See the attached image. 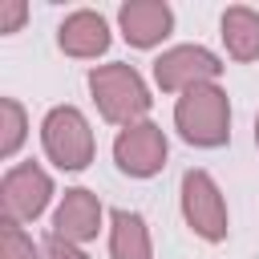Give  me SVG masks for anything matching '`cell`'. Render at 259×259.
I'll return each instance as SVG.
<instances>
[{
    "mask_svg": "<svg viewBox=\"0 0 259 259\" xmlns=\"http://www.w3.org/2000/svg\"><path fill=\"white\" fill-rule=\"evenodd\" d=\"M117 24H121V36H125L134 49H154L158 40L170 36L174 12H170V4H162V0H130V4L117 8Z\"/></svg>",
    "mask_w": 259,
    "mask_h": 259,
    "instance_id": "obj_9",
    "label": "cell"
},
{
    "mask_svg": "<svg viewBox=\"0 0 259 259\" xmlns=\"http://www.w3.org/2000/svg\"><path fill=\"white\" fill-rule=\"evenodd\" d=\"M40 142H45V154L49 162H57L61 170H85L93 162V130L85 121V113L77 105H57L45 113V125H40Z\"/></svg>",
    "mask_w": 259,
    "mask_h": 259,
    "instance_id": "obj_3",
    "label": "cell"
},
{
    "mask_svg": "<svg viewBox=\"0 0 259 259\" xmlns=\"http://www.w3.org/2000/svg\"><path fill=\"white\" fill-rule=\"evenodd\" d=\"M174 125L190 146H202V150L227 146V138H231V101H227V93L214 81L186 89L174 101Z\"/></svg>",
    "mask_w": 259,
    "mask_h": 259,
    "instance_id": "obj_2",
    "label": "cell"
},
{
    "mask_svg": "<svg viewBox=\"0 0 259 259\" xmlns=\"http://www.w3.org/2000/svg\"><path fill=\"white\" fill-rule=\"evenodd\" d=\"M255 146H259V117H255Z\"/></svg>",
    "mask_w": 259,
    "mask_h": 259,
    "instance_id": "obj_17",
    "label": "cell"
},
{
    "mask_svg": "<svg viewBox=\"0 0 259 259\" xmlns=\"http://www.w3.org/2000/svg\"><path fill=\"white\" fill-rule=\"evenodd\" d=\"M28 16V4L24 0H0V32H16Z\"/></svg>",
    "mask_w": 259,
    "mask_h": 259,
    "instance_id": "obj_15",
    "label": "cell"
},
{
    "mask_svg": "<svg viewBox=\"0 0 259 259\" xmlns=\"http://www.w3.org/2000/svg\"><path fill=\"white\" fill-rule=\"evenodd\" d=\"M97 231H101V202H97V194L85 190V186L65 190V198H61V206L53 214V235L81 247V243L97 239Z\"/></svg>",
    "mask_w": 259,
    "mask_h": 259,
    "instance_id": "obj_8",
    "label": "cell"
},
{
    "mask_svg": "<svg viewBox=\"0 0 259 259\" xmlns=\"http://www.w3.org/2000/svg\"><path fill=\"white\" fill-rule=\"evenodd\" d=\"M182 214H186V227L198 239H206V243L227 239V202H223L219 182L206 170L182 174Z\"/></svg>",
    "mask_w": 259,
    "mask_h": 259,
    "instance_id": "obj_4",
    "label": "cell"
},
{
    "mask_svg": "<svg viewBox=\"0 0 259 259\" xmlns=\"http://www.w3.org/2000/svg\"><path fill=\"white\" fill-rule=\"evenodd\" d=\"M57 45H61V53H69L77 61H93V57H101L109 49V24L93 8H77V12H69L61 20Z\"/></svg>",
    "mask_w": 259,
    "mask_h": 259,
    "instance_id": "obj_10",
    "label": "cell"
},
{
    "mask_svg": "<svg viewBox=\"0 0 259 259\" xmlns=\"http://www.w3.org/2000/svg\"><path fill=\"white\" fill-rule=\"evenodd\" d=\"M223 45L235 61H255L259 57V12L247 4H235L223 12Z\"/></svg>",
    "mask_w": 259,
    "mask_h": 259,
    "instance_id": "obj_12",
    "label": "cell"
},
{
    "mask_svg": "<svg viewBox=\"0 0 259 259\" xmlns=\"http://www.w3.org/2000/svg\"><path fill=\"white\" fill-rule=\"evenodd\" d=\"M45 259H89L77 243H65V239H57V235H49L45 239Z\"/></svg>",
    "mask_w": 259,
    "mask_h": 259,
    "instance_id": "obj_16",
    "label": "cell"
},
{
    "mask_svg": "<svg viewBox=\"0 0 259 259\" xmlns=\"http://www.w3.org/2000/svg\"><path fill=\"white\" fill-rule=\"evenodd\" d=\"M0 259H40V251H36V243L24 235V227L4 223V227H0Z\"/></svg>",
    "mask_w": 259,
    "mask_h": 259,
    "instance_id": "obj_14",
    "label": "cell"
},
{
    "mask_svg": "<svg viewBox=\"0 0 259 259\" xmlns=\"http://www.w3.org/2000/svg\"><path fill=\"white\" fill-rule=\"evenodd\" d=\"M109 255L113 259H154L146 219L138 210H113L109 214Z\"/></svg>",
    "mask_w": 259,
    "mask_h": 259,
    "instance_id": "obj_11",
    "label": "cell"
},
{
    "mask_svg": "<svg viewBox=\"0 0 259 259\" xmlns=\"http://www.w3.org/2000/svg\"><path fill=\"white\" fill-rule=\"evenodd\" d=\"M223 73L219 57L202 45H178V49H166L158 61H154V81L162 93H186L194 85H206Z\"/></svg>",
    "mask_w": 259,
    "mask_h": 259,
    "instance_id": "obj_6",
    "label": "cell"
},
{
    "mask_svg": "<svg viewBox=\"0 0 259 259\" xmlns=\"http://www.w3.org/2000/svg\"><path fill=\"white\" fill-rule=\"evenodd\" d=\"M89 93L97 101V113L113 125H134V121H146V109H150V89L142 81V73L125 61H109V65H97L89 73Z\"/></svg>",
    "mask_w": 259,
    "mask_h": 259,
    "instance_id": "obj_1",
    "label": "cell"
},
{
    "mask_svg": "<svg viewBox=\"0 0 259 259\" xmlns=\"http://www.w3.org/2000/svg\"><path fill=\"white\" fill-rule=\"evenodd\" d=\"M53 198V178L36 166V162H20L4 174L0 182V206H4V223H32Z\"/></svg>",
    "mask_w": 259,
    "mask_h": 259,
    "instance_id": "obj_5",
    "label": "cell"
},
{
    "mask_svg": "<svg viewBox=\"0 0 259 259\" xmlns=\"http://www.w3.org/2000/svg\"><path fill=\"white\" fill-rule=\"evenodd\" d=\"M28 134V121H24V109L16 97H0V158H12L20 150Z\"/></svg>",
    "mask_w": 259,
    "mask_h": 259,
    "instance_id": "obj_13",
    "label": "cell"
},
{
    "mask_svg": "<svg viewBox=\"0 0 259 259\" xmlns=\"http://www.w3.org/2000/svg\"><path fill=\"white\" fill-rule=\"evenodd\" d=\"M113 162L130 178H154L166 166V134L154 121H134L113 138Z\"/></svg>",
    "mask_w": 259,
    "mask_h": 259,
    "instance_id": "obj_7",
    "label": "cell"
}]
</instances>
